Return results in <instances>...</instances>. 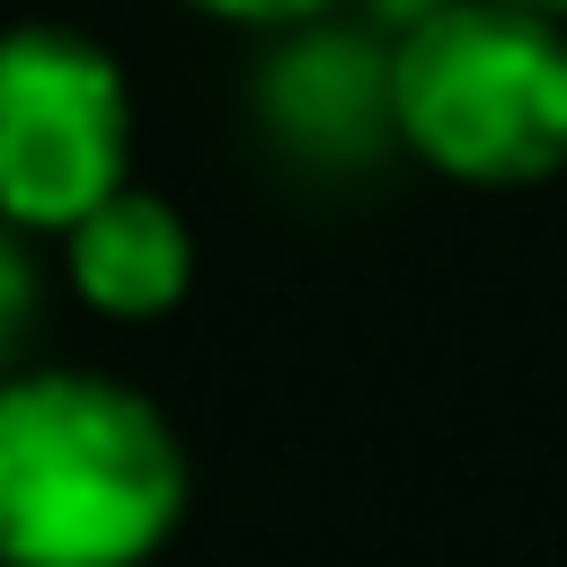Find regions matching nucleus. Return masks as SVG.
<instances>
[{"mask_svg": "<svg viewBox=\"0 0 567 567\" xmlns=\"http://www.w3.org/2000/svg\"><path fill=\"white\" fill-rule=\"evenodd\" d=\"M186 514L168 416L106 372L0 381V567H142Z\"/></svg>", "mask_w": 567, "mask_h": 567, "instance_id": "obj_1", "label": "nucleus"}, {"mask_svg": "<svg viewBox=\"0 0 567 567\" xmlns=\"http://www.w3.org/2000/svg\"><path fill=\"white\" fill-rule=\"evenodd\" d=\"M390 124L399 151L461 186H540L567 168V27L452 0L390 44Z\"/></svg>", "mask_w": 567, "mask_h": 567, "instance_id": "obj_2", "label": "nucleus"}, {"mask_svg": "<svg viewBox=\"0 0 567 567\" xmlns=\"http://www.w3.org/2000/svg\"><path fill=\"white\" fill-rule=\"evenodd\" d=\"M133 89L106 44L80 27H9L0 35V221L9 230H80L133 177Z\"/></svg>", "mask_w": 567, "mask_h": 567, "instance_id": "obj_3", "label": "nucleus"}, {"mask_svg": "<svg viewBox=\"0 0 567 567\" xmlns=\"http://www.w3.org/2000/svg\"><path fill=\"white\" fill-rule=\"evenodd\" d=\"M257 106L292 151H319V159H354L372 142H399V124H390V44L354 35V27H301L266 62Z\"/></svg>", "mask_w": 567, "mask_h": 567, "instance_id": "obj_4", "label": "nucleus"}, {"mask_svg": "<svg viewBox=\"0 0 567 567\" xmlns=\"http://www.w3.org/2000/svg\"><path fill=\"white\" fill-rule=\"evenodd\" d=\"M62 248H71V292L97 319H159L195 284V239L177 204H159L151 186H124L115 204H97Z\"/></svg>", "mask_w": 567, "mask_h": 567, "instance_id": "obj_5", "label": "nucleus"}, {"mask_svg": "<svg viewBox=\"0 0 567 567\" xmlns=\"http://www.w3.org/2000/svg\"><path fill=\"white\" fill-rule=\"evenodd\" d=\"M27 328H35V257H27V230L0 221V381L18 372Z\"/></svg>", "mask_w": 567, "mask_h": 567, "instance_id": "obj_6", "label": "nucleus"}, {"mask_svg": "<svg viewBox=\"0 0 567 567\" xmlns=\"http://www.w3.org/2000/svg\"><path fill=\"white\" fill-rule=\"evenodd\" d=\"M204 18H230V27H275V35H301V27H328L337 0H186Z\"/></svg>", "mask_w": 567, "mask_h": 567, "instance_id": "obj_7", "label": "nucleus"}, {"mask_svg": "<svg viewBox=\"0 0 567 567\" xmlns=\"http://www.w3.org/2000/svg\"><path fill=\"white\" fill-rule=\"evenodd\" d=\"M505 9H532V18H558L567 27V0H505Z\"/></svg>", "mask_w": 567, "mask_h": 567, "instance_id": "obj_8", "label": "nucleus"}]
</instances>
